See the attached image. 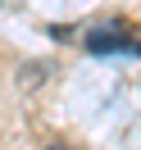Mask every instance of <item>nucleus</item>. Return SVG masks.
I'll list each match as a JSON object with an SVG mask.
<instances>
[{
    "label": "nucleus",
    "instance_id": "1",
    "mask_svg": "<svg viewBox=\"0 0 141 150\" xmlns=\"http://www.w3.org/2000/svg\"><path fill=\"white\" fill-rule=\"evenodd\" d=\"M86 50H96V55H109V50L141 55V41H132V28H123V23H100V28L86 32Z\"/></svg>",
    "mask_w": 141,
    "mask_h": 150
},
{
    "label": "nucleus",
    "instance_id": "2",
    "mask_svg": "<svg viewBox=\"0 0 141 150\" xmlns=\"http://www.w3.org/2000/svg\"><path fill=\"white\" fill-rule=\"evenodd\" d=\"M46 150H73V146H46Z\"/></svg>",
    "mask_w": 141,
    "mask_h": 150
}]
</instances>
